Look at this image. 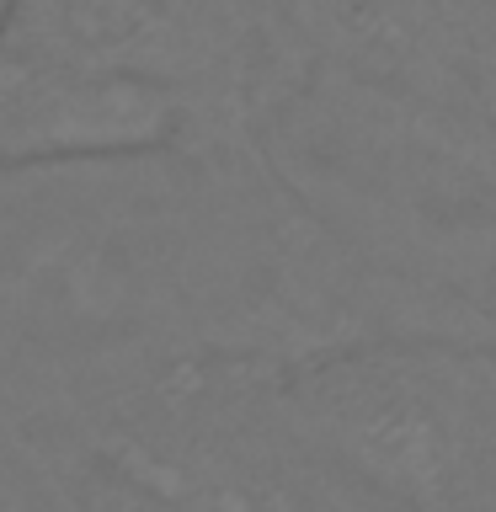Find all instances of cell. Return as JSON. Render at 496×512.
<instances>
[{
    "mask_svg": "<svg viewBox=\"0 0 496 512\" xmlns=\"http://www.w3.org/2000/svg\"><path fill=\"white\" fill-rule=\"evenodd\" d=\"M256 155L352 262L496 347V123L310 59Z\"/></svg>",
    "mask_w": 496,
    "mask_h": 512,
    "instance_id": "cell-1",
    "label": "cell"
},
{
    "mask_svg": "<svg viewBox=\"0 0 496 512\" xmlns=\"http://www.w3.org/2000/svg\"><path fill=\"white\" fill-rule=\"evenodd\" d=\"M187 144L171 96L0 43V171Z\"/></svg>",
    "mask_w": 496,
    "mask_h": 512,
    "instance_id": "cell-5",
    "label": "cell"
},
{
    "mask_svg": "<svg viewBox=\"0 0 496 512\" xmlns=\"http://www.w3.org/2000/svg\"><path fill=\"white\" fill-rule=\"evenodd\" d=\"M294 438L400 512H496V347L368 336L288 368Z\"/></svg>",
    "mask_w": 496,
    "mask_h": 512,
    "instance_id": "cell-2",
    "label": "cell"
},
{
    "mask_svg": "<svg viewBox=\"0 0 496 512\" xmlns=\"http://www.w3.org/2000/svg\"><path fill=\"white\" fill-rule=\"evenodd\" d=\"M16 6H22V0H0V43H6V32L16 22Z\"/></svg>",
    "mask_w": 496,
    "mask_h": 512,
    "instance_id": "cell-6",
    "label": "cell"
},
{
    "mask_svg": "<svg viewBox=\"0 0 496 512\" xmlns=\"http://www.w3.org/2000/svg\"><path fill=\"white\" fill-rule=\"evenodd\" d=\"M315 64L496 123V0H262Z\"/></svg>",
    "mask_w": 496,
    "mask_h": 512,
    "instance_id": "cell-4",
    "label": "cell"
},
{
    "mask_svg": "<svg viewBox=\"0 0 496 512\" xmlns=\"http://www.w3.org/2000/svg\"><path fill=\"white\" fill-rule=\"evenodd\" d=\"M6 43L171 96L192 150L256 144L310 70L262 0H22Z\"/></svg>",
    "mask_w": 496,
    "mask_h": 512,
    "instance_id": "cell-3",
    "label": "cell"
}]
</instances>
